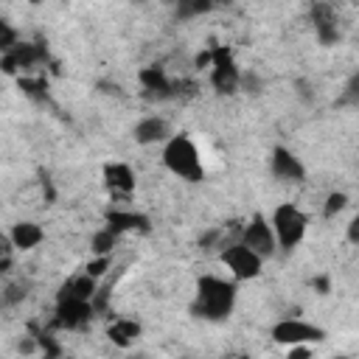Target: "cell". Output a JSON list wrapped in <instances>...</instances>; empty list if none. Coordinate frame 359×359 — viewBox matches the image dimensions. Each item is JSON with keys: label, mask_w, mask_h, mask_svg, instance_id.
Segmentation results:
<instances>
[{"label": "cell", "mask_w": 359, "mask_h": 359, "mask_svg": "<svg viewBox=\"0 0 359 359\" xmlns=\"http://www.w3.org/2000/svg\"><path fill=\"white\" fill-rule=\"evenodd\" d=\"M272 230L278 236V244L283 250H292L303 238V233H306V216L294 205H289V202L278 205L275 213H272Z\"/></svg>", "instance_id": "cell-3"}, {"label": "cell", "mask_w": 359, "mask_h": 359, "mask_svg": "<svg viewBox=\"0 0 359 359\" xmlns=\"http://www.w3.org/2000/svg\"><path fill=\"white\" fill-rule=\"evenodd\" d=\"M233 303H236V286L224 278L205 275L196 283V300H194L191 311L205 320H224L233 311Z\"/></svg>", "instance_id": "cell-1"}, {"label": "cell", "mask_w": 359, "mask_h": 359, "mask_svg": "<svg viewBox=\"0 0 359 359\" xmlns=\"http://www.w3.org/2000/svg\"><path fill=\"white\" fill-rule=\"evenodd\" d=\"M163 163H165V168H168L171 174L182 177V180H188V182H196V180H202V174H205L202 160H199V151H196L194 140L185 137V135H177V137H171V140L165 143V149H163Z\"/></svg>", "instance_id": "cell-2"}, {"label": "cell", "mask_w": 359, "mask_h": 359, "mask_svg": "<svg viewBox=\"0 0 359 359\" xmlns=\"http://www.w3.org/2000/svg\"><path fill=\"white\" fill-rule=\"evenodd\" d=\"M104 177H107V185H109L112 191L129 194V191L135 188V174H132V168L123 165V163H109V165L104 168Z\"/></svg>", "instance_id": "cell-12"}, {"label": "cell", "mask_w": 359, "mask_h": 359, "mask_svg": "<svg viewBox=\"0 0 359 359\" xmlns=\"http://www.w3.org/2000/svg\"><path fill=\"white\" fill-rule=\"evenodd\" d=\"M272 174H275L278 180H283V182H300V180L306 177V168H303V163H300L289 149L278 146V149L272 151Z\"/></svg>", "instance_id": "cell-7"}, {"label": "cell", "mask_w": 359, "mask_h": 359, "mask_svg": "<svg viewBox=\"0 0 359 359\" xmlns=\"http://www.w3.org/2000/svg\"><path fill=\"white\" fill-rule=\"evenodd\" d=\"M311 20H314V28L320 34L323 42H334L337 39V22H334V11L325 6V3H317L311 8Z\"/></svg>", "instance_id": "cell-13"}, {"label": "cell", "mask_w": 359, "mask_h": 359, "mask_svg": "<svg viewBox=\"0 0 359 359\" xmlns=\"http://www.w3.org/2000/svg\"><path fill=\"white\" fill-rule=\"evenodd\" d=\"M90 320V300H59V323L79 328Z\"/></svg>", "instance_id": "cell-10"}, {"label": "cell", "mask_w": 359, "mask_h": 359, "mask_svg": "<svg viewBox=\"0 0 359 359\" xmlns=\"http://www.w3.org/2000/svg\"><path fill=\"white\" fill-rule=\"evenodd\" d=\"M272 339L283 345H300V342H317L323 339V331L303 320H280L272 328Z\"/></svg>", "instance_id": "cell-5"}, {"label": "cell", "mask_w": 359, "mask_h": 359, "mask_svg": "<svg viewBox=\"0 0 359 359\" xmlns=\"http://www.w3.org/2000/svg\"><path fill=\"white\" fill-rule=\"evenodd\" d=\"M115 236H118V233H115L112 227H107V230L95 233V236H93V250H95L98 255H104V252H107V250L115 244Z\"/></svg>", "instance_id": "cell-18"}, {"label": "cell", "mask_w": 359, "mask_h": 359, "mask_svg": "<svg viewBox=\"0 0 359 359\" xmlns=\"http://www.w3.org/2000/svg\"><path fill=\"white\" fill-rule=\"evenodd\" d=\"M241 241H244L250 250H255L261 258H269V255L275 252V247H278V236H275L272 224H266L261 216H255V219L244 227Z\"/></svg>", "instance_id": "cell-6"}, {"label": "cell", "mask_w": 359, "mask_h": 359, "mask_svg": "<svg viewBox=\"0 0 359 359\" xmlns=\"http://www.w3.org/2000/svg\"><path fill=\"white\" fill-rule=\"evenodd\" d=\"M208 8H210V0H177V17H182V20L196 17Z\"/></svg>", "instance_id": "cell-17"}, {"label": "cell", "mask_w": 359, "mask_h": 359, "mask_svg": "<svg viewBox=\"0 0 359 359\" xmlns=\"http://www.w3.org/2000/svg\"><path fill=\"white\" fill-rule=\"evenodd\" d=\"M109 227H112L115 233H121V230H132V227H146V219H143V216H135V213L112 210V213H109Z\"/></svg>", "instance_id": "cell-16"}, {"label": "cell", "mask_w": 359, "mask_h": 359, "mask_svg": "<svg viewBox=\"0 0 359 359\" xmlns=\"http://www.w3.org/2000/svg\"><path fill=\"white\" fill-rule=\"evenodd\" d=\"M165 137H168V123H165L163 118H157V115L143 118V121L135 126V140H137L140 146L160 143V140H165Z\"/></svg>", "instance_id": "cell-9"}, {"label": "cell", "mask_w": 359, "mask_h": 359, "mask_svg": "<svg viewBox=\"0 0 359 359\" xmlns=\"http://www.w3.org/2000/svg\"><path fill=\"white\" fill-rule=\"evenodd\" d=\"M345 208V194H331L328 202H325V216H334Z\"/></svg>", "instance_id": "cell-20"}, {"label": "cell", "mask_w": 359, "mask_h": 359, "mask_svg": "<svg viewBox=\"0 0 359 359\" xmlns=\"http://www.w3.org/2000/svg\"><path fill=\"white\" fill-rule=\"evenodd\" d=\"M93 294H95V280H93V275L87 272V275L70 278V280L62 286L59 300H93Z\"/></svg>", "instance_id": "cell-11"}, {"label": "cell", "mask_w": 359, "mask_h": 359, "mask_svg": "<svg viewBox=\"0 0 359 359\" xmlns=\"http://www.w3.org/2000/svg\"><path fill=\"white\" fill-rule=\"evenodd\" d=\"M348 238L353 241V244H359V213L351 219V224H348Z\"/></svg>", "instance_id": "cell-21"}, {"label": "cell", "mask_w": 359, "mask_h": 359, "mask_svg": "<svg viewBox=\"0 0 359 359\" xmlns=\"http://www.w3.org/2000/svg\"><path fill=\"white\" fill-rule=\"evenodd\" d=\"M213 87L219 90V93H233L236 87H238V81H241V76H238V70H236V65L227 59V53L224 50H216V65H213Z\"/></svg>", "instance_id": "cell-8"}, {"label": "cell", "mask_w": 359, "mask_h": 359, "mask_svg": "<svg viewBox=\"0 0 359 359\" xmlns=\"http://www.w3.org/2000/svg\"><path fill=\"white\" fill-rule=\"evenodd\" d=\"M42 241V230L34 224V222H20L11 227V244L17 250H31Z\"/></svg>", "instance_id": "cell-14"}, {"label": "cell", "mask_w": 359, "mask_h": 359, "mask_svg": "<svg viewBox=\"0 0 359 359\" xmlns=\"http://www.w3.org/2000/svg\"><path fill=\"white\" fill-rule=\"evenodd\" d=\"M137 334H140V325L135 320H118L109 325V339L115 345H129L137 339Z\"/></svg>", "instance_id": "cell-15"}, {"label": "cell", "mask_w": 359, "mask_h": 359, "mask_svg": "<svg viewBox=\"0 0 359 359\" xmlns=\"http://www.w3.org/2000/svg\"><path fill=\"white\" fill-rule=\"evenodd\" d=\"M222 261L227 264V269H230L238 280H247V278H255V275L261 272V261H264V258L241 241V244H230V247H224Z\"/></svg>", "instance_id": "cell-4"}, {"label": "cell", "mask_w": 359, "mask_h": 359, "mask_svg": "<svg viewBox=\"0 0 359 359\" xmlns=\"http://www.w3.org/2000/svg\"><path fill=\"white\" fill-rule=\"evenodd\" d=\"M342 104H359V70L351 76V81L345 87V95H342Z\"/></svg>", "instance_id": "cell-19"}]
</instances>
